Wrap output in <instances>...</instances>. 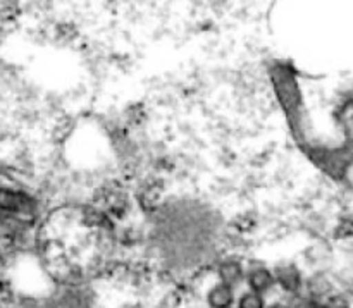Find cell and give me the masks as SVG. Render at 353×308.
I'll return each instance as SVG.
<instances>
[{"label": "cell", "instance_id": "6da1fadb", "mask_svg": "<svg viewBox=\"0 0 353 308\" xmlns=\"http://www.w3.org/2000/svg\"><path fill=\"white\" fill-rule=\"evenodd\" d=\"M268 76L271 81L272 93L276 96L279 109L285 114L288 126L296 140H303V95L300 88L299 76H296L293 64L286 61H272L268 65Z\"/></svg>", "mask_w": 353, "mask_h": 308}, {"label": "cell", "instance_id": "7a4b0ae2", "mask_svg": "<svg viewBox=\"0 0 353 308\" xmlns=\"http://www.w3.org/2000/svg\"><path fill=\"white\" fill-rule=\"evenodd\" d=\"M272 272H274L276 289H279L283 295L290 296V298L302 295L303 288H305V279H303L299 265L292 264V262H283V264L272 267Z\"/></svg>", "mask_w": 353, "mask_h": 308}, {"label": "cell", "instance_id": "3957f363", "mask_svg": "<svg viewBox=\"0 0 353 308\" xmlns=\"http://www.w3.org/2000/svg\"><path fill=\"white\" fill-rule=\"evenodd\" d=\"M243 285L250 291L259 293L262 296H268L269 293L276 289L274 272L269 265L262 264V262H254V264L245 267V281Z\"/></svg>", "mask_w": 353, "mask_h": 308}, {"label": "cell", "instance_id": "277c9868", "mask_svg": "<svg viewBox=\"0 0 353 308\" xmlns=\"http://www.w3.org/2000/svg\"><path fill=\"white\" fill-rule=\"evenodd\" d=\"M238 289L223 283H214L205 293L207 308H234L236 307Z\"/></svg>", "mask_w": 353, "mask_h": 308}, {"label": "cell", "instance_id": "5b68a950", "mask_svg": "<svg viewBox=\"0 0 353 308\" xmlns=\"http://www.w3.org/2000/svg\"><path fill=\"white\" fill-rule=\"evenodd\" d=\"M0 210L7 214H30L33 210V200L24 193L0 188Z\"/></svg>", "mask_w": 353, "mask_h": 308}, {"label": "cell", "instance_id": "8992f818", "mask_svg": "<svg viewBox=\"0 0 353 308\" xmlns=\"http://www.w3.org/2000/svg\"><path fill=\"white\" fill-rule=\"evenodd\" d=\"M217 283L238 289L245 281V265L236 258H226L217 265Z\"/></svg>", "mask_w": 353, "mask_h": 308}, {"label": "cell", "instance_id": "52a82bcc", "mask_svg": "<svg viewBox=\"0 0 353 308\" xmlns=\"http://www.w3.org/2000/svg\"><path fill=\"white\" fill-rule=\"evenodd\" d=\"M268 305L269 303L265 296L250 291V289H241L238 293L236 307L234 308H268Z\"/></svg>", "mask_w": 353, "mask_h": 308}, {"label": "cell", "instance_id": "ba28073f", "mask_svg": "<svg viewBox=\"0 0 353 308\" xmlns=\"http://www.w3.org/2000/svg\"><path fill=\"white\" fill-rule=\"evenodd\" d=\"M126 308H140V307H134V305H133V307H126Z\"/></svg>", "mask_w": 353, "mask_h": 308}]
</instances>
